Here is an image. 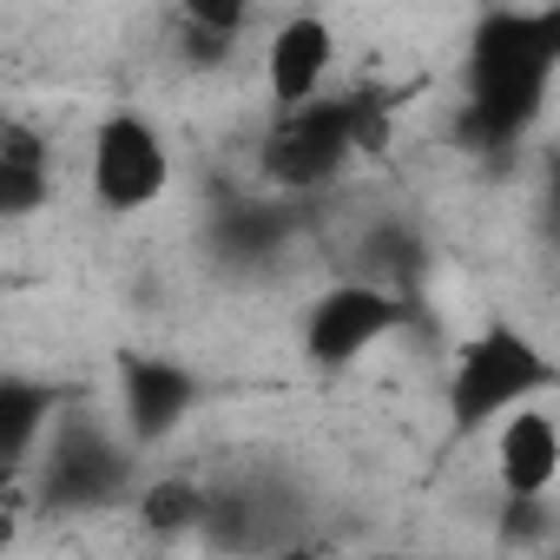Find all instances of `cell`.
Returning <instances> with one entry per match:
<instances>
[{"label":"cell","instance_id":"cell-9","mask_svg":"<svg viewBox=\"0 0 560 560\" xmlns=\"http://www.w3.org/2000/svg\"><path fill=\"white\" fill-rule=\"evenodd\" d=\"M54 429V389L40 376H0V468H27Z\"/></svg>","mask_w":560,"mask_h":560},{"label":"cell","instance_id":"cell-6","mask_svg":"<svg viewBox=\"0 0 560 560\" xmlns=\"http://www.w3.org/2000/svg\"><path fill=\"white\" fill-rule=\"evenodd\" d=\"M330 67H337V27L324 14H284L270 27V40H264V86H270L277 113L317 100Z\"/></svg>","mask_w":560,"mask_h":560},{"label":"cell","instance_id":"cell-12","mask_svg":"<svg viewBox=\"0 0 560 560\" xmlns=\"http://www.w3.org/2000/svg\"><path fill=\"white\" fill-rule=\"evenodd\" d=\"M185 27L218 34V40H244L250 34V0H178Z\"/></svg>","mask_w":560,"mask_h":560},{"label":"cell","instance_id":"cell-2","mask_svg":"<svg viewBox=\"0 0 560 560\" xmlns=\"http://www.w3.org/2000/svg\"><path fill=\"white\" fill-rule=\"evenodd\" d=\"M553 60H560V34H553V14H494L481 34H475V113L494 126V132H514L540 100H547V80H553Z\"/></svg>","mask_w":560,"mask_h":560},{"label":"cell","instance_id":"cell-13","mask_svg":"<svg viewBox=\"0 0 560 560\" xmlns=\"http://www.w3.org/2000/svg\"><path fill=\"white\" fill-rule=\"evenodd\" d=\"M178 47H185V60H191V67H224V60L237 54V40H218V34H198V27H185V34H178Z\"/></svg>","mask_w":560,"mask_h":560},{"label":"cell","instance_id":"cell-3","mask_svg":"<svg viewBox=\"0 0 560 560\" xmlns=\"http://www.w3.org/2000/svg\"><path fill=\"white\" fill-rule=\"evenodd\" d=\"M86 185L93 205L113 218H139L172 191V145L145 113H113L86 139Z\"/></svg>","mask_w":560,"mask_h":560},{"label":"cell","instance_id":"cell-8","mask_svg":"<svg viewBox=\"0 0 560 560\" xmlns=\"http://www.w3.org/2000/svg\"><path fill=\"white\" fill-rule=\"evenodd\" d=\"M494 475L514 501H547L560 481V429L540 402H521L494 422Z\"/></svg>","mask_w":560,"mask_h":560},{"label":"cell","instance_id":"cell-11","mask_svg":"<svg viewBox=\"0 0 560 560\" xmlns=\"http://www.w3.org/2000/svg\"><path fill=\"white\" fill-rule=\"evenodd\" d=\"M205 514H211V494H205L191 475H159V481L139 488V521H145V534H159V540L191 534Z\"/></svg>","mask_w":560,"mask_h":560},{"label":"cell","instance_id":"cell-4","mask_svg":"<svg viewBox=\"0 0 560 560\" xmlns=\"http://www.w3.org/2000/svg\"><path fill=\"white\" fill-rule=\"evenodd\" d=\"M357 152V119H350V100H304L291 113H277L270 132H264V178L277 191H317L330 185Z\"/></svg>","mask_w":560,"mask_h":560},{"label":"cell","instance_id":"cell-5","mask_svg":"<svg viewBox=\"0 0 560 560\" xmlns=\"http://www.w3.org/2000/svg\"><path fill=\"white\" fill-rule=\"evenodd\" d=\"M402 317H409V304L383 284H330L304 311V357H311V370H350L383 337H396Z\"/></svg>","mask_w":560,"mask_h":560},{"label":"cell","instance_id":"cell-10","mask_svg":"<svg viewBox=\"0 0 560 560\" xmlns=\"http://www.w3.org/2000/svg\"><path fill=\"white\" fill-rule=\"evenodd\" d=\"M54 178H47V152L27 132H0V224H21L34 211H47Z\"/></svg>","mask_w":560,"mask_h":560},{"label":"cell","instance_id":"cell-1","mask_svg":"<svg viewBox=\"0 0 560 560\" xmlns=\"http://www.w3.org/2000/svg\"><path fill=\"white\" fill-rule=\"evenodd\" d=\"M553 389H560L553 357H547L527 330L488 324V330L468 337V343L455 350V363H448V422H455L462 435H481V429H494L508 409L540 402V396H553Z\"/></svg>","mask_w":560,"mask_h":560},{"label":"cell","instance_id":"cell-7","mask_svg":"<svg viewBox=\"0 0 560 560\" xmlns=\"http://www.w3.org/2000/svg\"><path fill=\"white\" fill-rule=\"evenodd\" d=\"M119 409H126V429L139 442H165L198 409V376L172 357H126L119 363Z\"/></svg>","mask_w":560,"mask_h":560}]
</instances>
